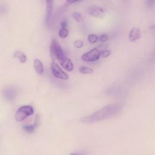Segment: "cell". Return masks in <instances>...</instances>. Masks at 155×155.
Listing matches in <instances>:
<instances>
[{"mask_svg": "<svg viewBox=\"0 0 155 155\" xmlns=\"http://www.w3.org/2000/svg\"><path fill=\"white\" fill-rule=\"evenodd\" d=\"M120 106L118 104H109L90 116L82 117L81 121L84 123L91 124L105 120L115 116L120 111Z\"/></svg>", "mask_w": 155, "mask_h": 155, "instance_id": "obj_1", "label": "cell"}, {"mask_svg": "<svg viewBox=\"0 0 155 155\" xmlns=\"http://www.w3.org/2000/svg\"><path fill=\"white\" fill-rule=\"evenodd\" d=\"M72 16L73 18L76 21H81V19H82V17H81V15L78 13V12H73L72 13Z\"/></svg>", "mask_w": 155, "mask_h": 155, "instance_id": "obj_17", "label": "cell"}, {"mask_svg": "<svg viewBox=\"0 0 155 155\" xmlns=\"http://www.w3.org/2000/svg\"><path fill=\"white\" fill-rule=\"evenodd\" d=\"M68 35V31L66 28H62L59 31V35L62 38H65Z\"/></svg>", "mask_w": 155, "mask_h": 155, "instance_id": "obj_14", "label": "cell"}, {"mask_svg": "<svg viewBox=\"0 0 155 155\" xmlns=\"http://www.w3.org/2000/svg\"><path fill=\"white\" fill-rule=\"evenodd\" d=\"M73 44H74V45L75 47H76V48H81V47H82V45H83V42H82V41L78 39V40H76V41L74 42Z\"/></svg>", "mask_w": 155, "mask_h": 155, "instance_id": "obj_18", "label": "cell"}, {"mask_svg": "<svg viewBox=\"0 0 155 155\" xmlns=\"http://www.w3.org/2000/svg\"><path fill=\"white\" fill-rule=\"evenodd\" d=\"M34 68L36 71L39 74H43L44 73V67L42 62L38 59H35L34 61Z\"/></svg>", "mask_w": 155, "mask_h": 155, "instance_id": "obj_10", "label": "cell"}, {"mask_svg": "<svg viewBox=\"0 0 155 155\" xmlns=\"http://www.w3.org/2000/svg\"><path fill=\"white\" fill-rule=\"evenodd\" d=\"M50 55L53 60L58 59L61 65L67 71H71L74 68V65L70 59L67 58L59 42L56 39H53L50 44Z\"/></svg>", "mask_w": 155, "mask_h": 155, "instance_id": "obj_2", "label": "cell"}, {"mask_svg": "<svg viewBox=\"0 0 155 155\" xmlns=\"http://www.w3.org/2000/svg\"><path fill=\"white\" fill-rule=\"evenodd\" d=\"M88 40L90 43H95L98 40V37L96 35L90 34L88 36Z\"/></svg>", "mask_w": 155, "mask_h": 155, "instance_id": "obj_15", "label": "cell"}, {"mask_svg": "<svg viewBox=\"0 0 155 155\" xmlns=\"http://www.w3.org/2000/svg\"><path fill=\"white\" fill-rule=\"evenodd\" d=\"M101 51L97 47H95L92 50L85 53L82 56L81 59L86 62H93L99 59L100 58Z\"/></svg>", "mask_w": 155, "mask_h": 155, "instance_id": "obj_4", "label": "cell"}, {"mask_svg": "<svg viewBox=\"0 0 155 155\" xmlns=\"http://www.w3.org/2000/svg\"><path fill=\"white\" fill-rule=\"evenodd\" d=\"M14 56L18 58L19 61L21 62V63H24L26 61H27V56L22 51H16L15 53H14Z\"/></svg>", "mask_w": 155, "mask_h": 155, "instance_id": "obj_11", "label": "cell"}, {"mask_svg": "<svg viewBox=\"0 0 155 155\" xmlns=\"http://www.w3.org/2000/svg\"><path fill=\"white\" fill-rule=\"evenodd\" d=\"M70 155H79V154H76V153H71V154H70Z\"/></svg>", "mask_w": 155, "mask_h": 155, "instance_id": "obj_22", "label": "cell"}, {"mask_svg": "<svg viewBox=\"0 0 155 155\" xmlns=\"http://www.w3.org/2000/svg\"><path fill=\"white\" fill-rule=\"evenodd\" d=\"M67 21L65 20H62L61 23V25L62 28H65L66 26H67Z\"/></svg>", "mask_w": 155, "mask_h": 155, "instance_id": "obj_21", "label": "cell"}, {"mask_svg": "<svg viewBox=\"0 0 155 155\" xmlns=\"http://www.w3.org/2000/svg\"><path fill=\"white\" fill-rule=\"evenodd\" d=\"M36 128L35 124H30V125H26L23 126L24 130L28 133H32L34 132Z\"/></svg>", "mask_w": 155, "mask_h": 155, "instance_id": "obj_12", "label": "cell"}, {"mask_svg": "<svg viewBox=\"0 0 155 155\" xmlns=\"http://www.w3.org/2000/svg\"><path fill=\"white\" fill-rule=\"evenodd\" d=\"M81 2V1H67L65 2V5H71V4H74V3H76V2Z\"/></svg>", "mask_w": 155, "mask_h": 155, "instance_id": "obj_20", "label": "cell"}, {"mask_svg": "<svg viewBox=\"0 0 155 155\" xmlns=\"http://www.w3.org/2000/svg\"><path fill=\"white\" fill-rule=\"evenodd\" d=\"M51 69L52 74L56 78L65 80L68 79V75L66 73H65L55 62H52L51 65Z\"/></svg>", "mask_w": 155, "mask_h": 155, "instance_id": "obj_5", "label": "cell"}, {"mask_svg": "<svg viewBox=\"0 0 155 155\" xmlns=\"http://www.w3.org/2000/svg\"><path fill=\"white\" fill-rule=\"evenodd\" d=\"M111 54V51L110 50H105L102 51L101 53L100 57H102V58H107V57L109 56Z\"/></svg>", "mask_w": 155, "mask_h": 155, "instance_id": "obj_16", "label": "cell"}, {"mask_svg": "<svg viewBox=\"0 0 155 155\" xmlns=\"http://www.w3.org/2000/svg\"><path fill=\"white\" fill-rule=\"evenodd\" d=\"M81 73L82 74H91L93 73V70L91 68L87 67H81L79 69Z\"/></svg>", "mask_w": 155, "mask_h": 155, "instance_id": "obj_13", "label": "cell"}, {"mask_svg": "<svg viewBox=\"0 0 155 155\" xmlns=\"http://www.w3.org/2000/svg\"><path fill=\"white\" fill-rule=\"evenodd\" d=\"M34 113L33 108L31 105H24L18 108L16 111L15 118L16 121L21 122L28 116L32 115Z\"/></svg>", "mask_w": 155, "mask_h": 155, "instance_id": "obj_3", "label": "cell"}, {"mask_svg": "<svg viewBox=\"0 0 155 155\" xmlns=\"http://www.w3.org/2000/svg\"><path fill=\"white\" fill-rule=\"evenodd\" d=\"M53 1H46V13L45 21L47 25L48 24L51 18L53 8Z\"/></svg>", "mask_w": 155, "mask_h": 155, "instance_id": "obj_7", "label": "cell"}, {"mask_svg": "<svg viewBox=\"0 0 155 155\" xmlns=\"http://www.w3.org/2000/svg\"><path fill=\"white\" fill-rule=\"evenodd\" d=\"M108 39V37L107 35H101L100 37H99L100 41L103 42H106Z\"/></svg>", "mask_w": 155, "mask_h": 155, "instance_id": "obj_19", "label": "cell"}, {"mask_svg": "<svg viewBox=\"0 0 155 155\" xmlns=\"http://www.w3.org/2000/svg\"><path fill=\"white\" fill-rule=\"evenodd\" d=\"M88 13L96 18H102L104 15V10L100 7L93 6L88 10Z\"/></svg>", "mask_w": 155, "mask_h": 155, "instance_id": "obj_8", "label": "cell"}, {"mask_svg": "<svg viewBox=\"0 0 155 155\" xmlns=\"http://www.w3.org/2000/svg\"><path fill=\"white\" fill-rule=\"evenodd\" d=\"M3 94L5 98L8 101H13L16 96V90L13 87H8L3 90Z\"/></svg>", "mask_w": 155, "mask_h": 155, "instance_id": "obj_6", "label": "cell"}, {"mask_svg": "<svg viewBox=\"0 0 155 155\" xmlns=\"http://www.w3.org/2000/svg\"><path fill=\"white\" fill-rule=\"evenodd\" d=\"M141 37V32L138 27H133L129 33V39L131 42L137 41Z\"/></svg>", "mask_w": 155, "mask_h": 155, "instance_id": "obj_9", "label": "cell"}]
</instances>
